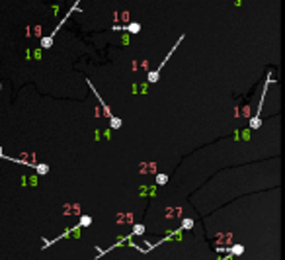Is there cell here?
Instances as JSON below:
<instances>
[{"label": "cell", "mask_w": 285, "mask_h": 260, "mask_svg": "<svg viewBox=\"0 0 285 260\" xmlns=\"http://www.w3.org/2000/svg\"><path fill=\"white\" fill-rule=\"evenodd\" d=\"M127 30H129L131 34H137V31H141V26H139V24H129Z\"/></svg>", "instance_id": "1"}, {"label": "cell", "mask_w": 285, "mask_h": 260, "mask_svg": "<svg viewBox=\"0 0 285 260\" xmlns=\"http://www.w3.org/2000/svg\"><path fill=\"white\" fill-rule=\"evenodd\" d=\"M156 182H158L160 186H164V184L168 182V176L166 174H158V176H156Z\"/></svg>", "instance_id": "2"}, {"label": "cell", "mask_w": 285, "mask_h": 260, "mask_svg": "<svg viewBox=\"0 0 285 260\" xmlns=\"http://www.w3.org/2000/svg\"><path fill=\"white\" fill-rule=\"evenodd\" d=\"M37 172H39V174H47L49 166H47V164H39V166H37Z\"/></svg>", "instance_id": "3"}, {"label": "cell", "mask_w": 285, "mask_h": 260, "mask_svg": "<svg viewBox=\"0 0 285 260\" xmlns=\"http://www.w3.org/2000/svg\"><path fill=\"white\" fill-rule=\"evenodd\" d=\"M111 127L119 129V127H121V119H117V117H111Z\"/></svg>", "instance_id": "4"}, {"label": "cell", "mask_w": 285, "mask_h": 260, "mask_svg": "<svg viewBox=\"0 0 285 260\" xmlns=\"http://www.w3.org/2000/svg\"><path fill=\"white\" fill-rule=\"evenodd\" d=\"M51 43H53V37H45V39L41 41V47H49Z\"/></svg>", "instance_id": "5"}, {"label": "cell", "mask_w": 285, "mask_h": 260, "mask_svg": "<svg viewBox=\"0 0 285 260\" xmlns=\"http://www.w3.org/2000/svg\"><path fill=\"white\" fill-rule=\"evenodd\" d=\"M90 223H92V217H88V215H84L80 219V225H90Z\"/></svg>", "instance_id": "6"}, {"label": "cell", "mask_w": 285, "mask_h": 260, "mask_svg": "<svg viewBox=\"0 0 285 260\" xmlns=\"http://www.w3.org/2000/svg\"><path fill=\"white\" fill-rule=\"evenodd\" d=\"M182 225H184V229H192V227H193V221H192V219H184Z\"/></svg>", "instance_id": "7"}, {"label": "cell", "mask_w": 285, "mask_h": 260, "mask_svg": "<svg viewBox=\"0 0 285 260\" xmlns=\"http://www.w3.org/2000/svg\"><path fill=\"white\" fill-rule=\"evenodd\" d=\"M242 250H244V249H242V246H240V245H236V246H233V252H234V254H242Z\"/></svg>", "instance_id": "8"}, {"label": "cell", "mask_w": 285, "mask_h": 260, "mask_svg": "<svg viewBox=\"0 0 285 260\" xmlns=\"http://www.w3.org/2000/svg\"><path fill=\"white\" fill-rule=\"evenodd\" d=\"M143 231H144V229H143V225H135V235H141Z\"/></svg>", "instance_id": "9"}]
</instances>
